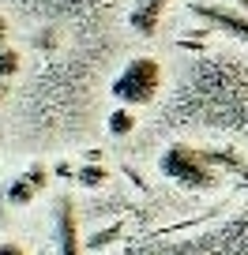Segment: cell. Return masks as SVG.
Wrapping results in <instances>:
<instances>
[{
  "instance_id": "2",
  "label": "cell",
  "mask_w": 248,
  "mask_h": 255,
  "mask_svg": "<svg viewBox=\"0 0 248 255\" xmlns=\"http://www.w3.org/2000/svg\"><path fill=\"white\" fill-rule=\"evenodd\" d=\"M162 90V64L154 56H132L109 83V94L117 105H151Z\"/></svg>"
},
{
  "instance_id": "9",
  "label": "cell",
  "mask_w": 248,
  "mask_h": 255,
  "mask_svg": "<svg viewBox=\"0 0 248 255\" xmlns=\"http://www.w3.org/2000/svg\"><path fill=\"white\" fill-rule=\"evenodd\" d=\"M105 176H109V173H105L102 165H94V169H90V165H83L79 173H75V180H79L83 188H102V184H105Z\"/></svg>"
},
{
  "instance_id": "11",
  "label": "cell",
  "mask_w": 248,
  "mask_h": 255,
  "mask_svg": "<svg viewBox=\"0 0 248 255\" xmlns=\"http://www.w3.org/2000/svg\"><path fill=\"white\" fill-rule=\"evenodd\" d=\"M0 255H26V248L15 240H0Z\"/></svg>"
},
{
  "instance_id": "7",
  "label": "cell",
  "mask_w": 248,
  "mask_h": 255,
  "mask_svg": "<svg viewBox=\"0 0 248 255\" xmlns=\"http://www.w3.org/2000/svg\"><path fill=\"white\" fill-rule=\"evenodd\" d=\"M211 154V161H215L218 169H230V173H237L241 180L248 184V161L245 158H237V154H230V150H207Z\"/></svg>"
},
{
  "instance_id": "12",
  "label": "cell",
  "mask_w": 248,
  "mask_h": 255,
  "mask_svg": "<svg viewBox=\"0 0 248 255\" xmlns=\"http://www.w3.org/2000/svg\"><path fill=\"white\" fill-rule=\"evenodd\" d=\"M4 34H8V19L0 15V41H4Z\"/></svg>"
},
{
  "instance_id": "4",
  "label": "cell",
  "mask_w": 248,
  "mask_h": 255,
  "mask_svg": "<svg viewBox=\"0 0 248 255\" xmlns=\"http://www.w3.org/2000/svg\"><path fill=\"white\" fill-rule=\"evenodd\" d=\"M56 255H83V240L75 229V210L68 195L56 203Z\"/></svg>"
},
{
  "instance_id": "6",
  "label": "cell",
  "mask_w": 248,
  "mask_h": 255,
  "mask_svg": "<svg viewBox=\"0 0 248 255\" xmlns=\"http://www.w3.org/2000/svg\"><path fill=\"white\" fill-rule=\"evenodd\" d=\"M166 4H169V0H136V8H132V15H128L132 30H136L139 38H154V30H158V19H162V11H166Z\"/></svg>"
},
{
  "instance_id": "13",
  "label": "cell",
  "mask_w": 248,
  "mask_h": 255,
  "mask_svg": "<svg viewBox=\"0 0 248 255\" xmlns=\"http://www.w3.org/2000/svg\"><path fill=\"white\" fill-rule=\"evenodd\" d=\"M0 102H4V79H0Z\"/></svg>"
},
{
  "instance_id": "10",
  "label": "cell",
  "mask_w": 248,
  "mask_h": 255,
  "mask_svg": "<svg viewBox=\"0 0 248 255\" xmlns=\"http://www.w3.org/2000/svg\"><path fill=\"white\" fill-rule=\"evenodd\" d=\"M15 72H19V53L15 49H0V79H8Z\"/></svg>"
},
{
  "instance_id": "1",
  "label": "cell",
  "mask_w": 248,
  "mask_h": 255,
  "mask_svg": "<svg viewBox=\"0 0 248 255\" xmlns=\"http://www.w3.org/2000/svg\"><path fill=\"white\" fill-rule=\"evenodd\" d=\"M158 173L188 191H207L218 184V165L211 161V154L200 150V146H188V143L166 146L158 158Z\"/></svg>"
},
{
  "instance_id": "5",
  "label": "cell",
  "mask_w": 248,
  "mask_h": 255,
  "mask_svg": "<svg viewBox=\"0 0 248 255\" xmlns=\"http://www.w3.org/2000/svg\"><path fill=\"white\" fill-rule=\"evenodd\" d=\"M192 15H200V19H207V23H215L218 30L248 41V15H241V11L218 8V4H192Z\"/></svg>"
},
{
  "instance_id": "8",
  "label": "cell",
  "mask_w": 248,
  "mask_h": 255,
  "mask_svg": "<svg viewBox=\"0 0 248 255\" xmlns=\"http://www.w3.org/2000/svg\"><path fill=\"white\" fill-rule=\"evenodd\" d=\"M132 128H136L132 109H128V105H117V109L109 113V131H113V135H128Z\"/></svg>"
},
{
  "instance_id": "3",
  "label": "cell",
  "mask_w": 248,
  "mask_h": 255,
  "mask_svg": "<svg viewBox=\"0 0 248 255\" xmlns=\"http://www.w3.org/2000/svg\"><path fill=\"white\" fill-rule=\"evenodd\" d=\"M45 184H49V169L45 165H30L26 173H19L15 180L8 184L4 199H8V207H30V199L45 188Z\"/></svg>"
}]
</instances>
